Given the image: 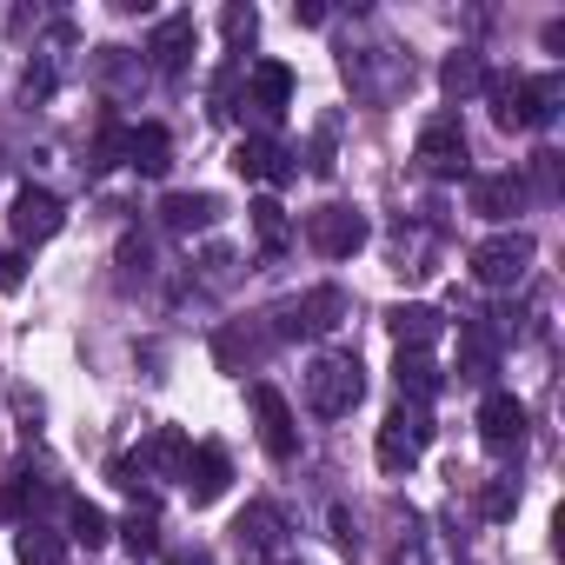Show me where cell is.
I'll use <instances>...</instances> for the list:
<instances>
[{
    "mask_svg": "<svg viewBox=\"0 0 565 565\" xmlns=\"http://www.w3.org/2000/svg\"><path fill=\"white\" fill-rule=\"evenodd\" d=\"M439 87H446L452 100H466L472 87H486V67H479V54H452V61L439 67Z\"/></svg>",
    "mask_w": 565,
    "mask_h": 565,
    "instance_id": "24",
    "label": "cell"
},
{
    "mask_svg": "<svg viewBox=\"0 0 565 565\" xmlns=\"http://www.w3.org/2000/svg\"><path fill=\"white\" fill-rule=\"evenodd\" d=\"M239 81H246V74H239V67H226V74H220V81H213V114H220V120H226V114H233V100H239Z\"/></svg>",
    "mask_w": 565,
    "mask_h": 565,
    "instance_id": "30",
    "label": "cell"
},
{
    "mask_svg": "<svg viewBox=\"0 0 565 565\" xmlns=\"http://www.w3.org/2000/svg\"><path fill=\"white\" fill-rule=\"evenodd\" d=\"M153 539H160L153 519H127V545H134V552H153Z\"/></svg>",
    "mask_w": 565,
    "mask_h": 565,
    "instance_id": "32",
    "label": "cell"
},
{
    "mask_svg": "<svg viewBox=\"0 0 565 565\" xmlns=\"http://www.w3.org/2000/svg\"><path fill=\"white\" fill-rule=\"evenodd\" d=\"M393 380H399V399H413V406H426V399L439 393V366H433L426 353H399Z\"/></svg>",
    "mask_w": 565,
    "mask_h": 565,
    "instance_id": "20",
    "label": "cell"
},
{
    "mask_svg": "<svg viewBox=\"0 0 565 565\" xmlns=\"http://www.w3.org/2000/svg\"><path fill=\"white\" fill-rule=\"evenodd\" d=\"M426 446H433V413H426V406H413V399H399V406L386 413L380 439H373L380 466H386V472H413V466L426 459Z\"/></svg>",
    "mask_w": 565,
    "mask_h": 565,
    "instance_id": "2",
    "label": "cell"
},
{
    "mask_svg": "<svg viewBox=\"0 0 565 565\" xmlns=\"http://www.w3.org/2000/svg\"><path fill=\"white\" fill-rule=\"evenodd\" d=\"M21 287H28V253L0 246V294H21Z\"/></svg>",
    "mask_w": 565,
    "mask_h": 565,
    "instance_id": "28",
    "label": "cell"
},
{
    "mask_svg": "<svg viewBox=\"0 0 565 565\" xmlns=\"http://www.w3.org/2000/svg\"><path fill=\"white\" fill-rule=\"evenodd\" d=\"M307 239H313V253H327V259H353L366 239H373V226H366V213L360 206H320V213H307Z\"/></svg>",
    "mask_w": 565,
    "mask_h": 565,
    "instance_id": "4",
    "label": "cell"
},
{
    "mask_svg": "<svg viewBox=\"0 0 565 565\" xmlns=\"http://www.w3.org/2000/svg\"><path fill=\"white\" fill-rule=\"evenodd\" d=\"M160 220H167V233H206L220 220V193H167Z\"/></svg>",
    "mask_w": 565,
    "mask_h": 565,
    "instance_id": "16",
    "label": "cell"
},
{
    "mask_svg": "<svg viewBox=\"0 0 565 565\" xmlns=\"http://www.w3.org/2000/svg\"><path fill=\"white\" fill-rule=\"evenodd\" d=\"M67 532H74V539H81L87 552H100V545L114 539V519H107L100 505H87V499H74V505H67Z\"/></svg>",
    "mask_w": 565,
    "mask_h": 565,
    "instance_id": "21",
    "label": "cell"
},
{
    "mask_svg": "<svg viewBox=\"0 0 565 565\" xmlns=\"http://www.w3.org/2000/svg\"><path fill=\"white\" fill-rule=\"evenodd\" d=\"M246 87H253V107L266 114V120H279L294 107V67H279V61H259L253 74H246Z\"/></svg>",
    "mask_w": 565,
    "mask_h": 565,
    "instance_id": "14",
    "label": "cell"
},
{
    "mask_svg": "<svg viewBox=\"0 0 565 565\" xmlns=\"http://www.w3.org/2000/svg\"><path fill=\"white\" fill-rule=\"evenodd\" d=\"M565 100V81L558 74H539V81H519V107H525V127H545Z\"/></svg>",
    "mask_w": 565,
    "mask_h": 565,
    "instance_id": "19",
    "label": "cell"
},
{
    "mask_svg": "<svg viewBox=\"0 0 565 565\" xmlns=\"http://www.w3.org/2000/svg\"><path fill=\"white\" fill-rule=\"evenodd\" d=\"M61 558H67L61 532H47V525H28L21 532V565H61Z\"/></svg>",
    "mask_w": 565,
    "mask_h": 565,
    "instance_id": "25",
    "label": "cell"
},
{
    "mask_svg": "<svg viewBox=\"0 0 565 565\" xmlns=\"http://www.w3.org/2000/svg\"><path fill=\"white\" fill-rule=\"evenodd\" d=\"M386 333L399 340V353H426V347L439 340V307H426V300L393 307V313H386Z\"/></svg>",
    "mask_w": 565,
    "mask_h": 565,
    "instance_id": "13",
    "label": "cell"
},
{
    "mask_svg": "<svg viewBox=\"0 0 565 565\" xmlns=\"http://www.w3.org/2000/svg\"><path fill=\"white\" fill-rule=\"evenodd\" d=\"M512 499H519V492H512V486H492V492H486V512H492V519H499V512H512Z\"/></svg>",
    "mask_w": 565,
    "mask_h": 565,
    "instance_id": "33",
    "label": "cell"
},
{
    "mask_svg": "<svg viewBox=\"0 0 565 565\" xmlns=\"http://www.w3.org/2000/svg\"><path fill=\"white\" fill-rule=\"evenodd\" d=\"M233 539H239L246 552H279V545H287V519H279L273 505H246V512L233 519Z\"/></svg>",
    "mask_w": 565,
    "mask_h": 565,
    "instance_id": "18",
    "label": "cell"
},
{
    "mask_svg": "<svg viewBox=\"0 0 565 565\" xmlns=\"http://www.w3.org/2000/svg\"><path fill=\"white\" fill-rule=\"evenodd\" d=\"M294 21H300V28H320V21H327V8H320V0H307V8H294Z\"/></svg>",
    "mask_w": 565,
    "mask_h": 565,
    "instance_id": "34",
    "label": "cell"
},
{
    "mask_svg": "<svg viewBox=\"0 0 565 565\" xmlns=\"http://www.w3.org/2000/svg\"><path fill=\"white\" fill-rule=\"evenodd\" d=\"M246 399H253V419H259V446H266L273 459H294V452H300V426H294V406L279 399L273 386H253Z\"/></svg>",
    "mask_w": 565,
    "mask_h": 565,
    "instance_id": "8",
    "label": "cell"
},
{
    "mask_svg": "<svg viewBox=\"0 0 565 565\" xmlns=\"http://www.w3.org/2000/svg\"><path fill=\"white\" fill-rule=\"evenodd\" d=\"M419 167H426L433 180H466L472 153H466V127H459L452 114H439V120L419 127Z\"/></svg>",
    "mask_w": 565,
    "mask_h": 565,
    "instance_id": "5",
    "label": "cell"
},
{
    "mask_svg": "<svg viewBox=\"0 0 565 565\" xmlns=\"http://www.w3.org/2000/svg\"><path fill=\"white\" fill-rule=\"evenodd\" d=\"M399 558H406V565H452L433 525H413V532H406V545H399Z\"/></svg>",
    "mask_w": 565,
    "mask_h": 565,
    "instance_id": "27",
    "label": "cell"
},
{
    "mask_svg": "<svg viewBox=\"0 0 565 565\" xmlns=\"http://www.w3.org/2000/svg\"><path fill=\"white\" fill-rule=\"evenodd\" d=\"M61 226H67L61 193H47V186H21V193H14V239H21V246H47Z\"/></svg>",
    "mask_w": 565,
    "mask_h": 565,
    "instance_id": "7",
    "label": "cell"
},
{
    "mask_svg": "<svg viewBox=\"0 0 565 565\" xmlns=\"http://www.w3.org/2000/svg\"><path fill=\"white\" fill-rule=\"evenodd\" d=\"M253 34H259V14H253V8H226V41H233V47H246Z\"/></svg>",
    "mask_w": 565,
    "mask_h": 565,
    "instance_id": "29",
    "label": "cell"
},
{
    "mask_svg": "<svg viewBox=\"0 0 565 565\" xmlns=\"http://www.w3.org/2000/svg\"><path fill=\"white\" fill-rule=\"evenodd\" d=\"M173 565H206V558H200V552H193V558H173Z\"/></svg>",
    "mask_w": 565,
    "mask_h": 565,
    "instance_id": "35",
    "label": "cell"
},
{
    "mask_svg": "<svg viewBox=\"0 0 565 565\" xmlns=\"http://www.w3.org/2000/svg\"><path fill=\"white\" fill-rule=\"evenodd\" d=\"M193 41H200L193 14H167V21L153 28V41H147V61H153V74H180V67L193 61Z\"/></svg>",
    "mask_w": 565,
    "mask_h": 565,
    "instance_id": "9",
    "label": "cell"
},
{
    "mask_svg": "<svg viewBox=\"0 0 565 565\" xmlns=\"http://www.w3.org/2000/svg\"><path fill=\"white\" fill-rule=\"evenodd\" d=\"M253 233H259V246H266V253H287V239H294L287 206H279V200H253Z\"/></svg>",
    "mask_w": 565,
    "mask_h": 565,
    "instance_id": "22",
    "label": "cell"
},
{
    "mask_svg": "<svg viewBox=\"0 0 565 565\" xmlns=\"http://www.w3.org/2000/svg\"><path fill=\"white\" fill-rule=\"evenodd\" d=\"M360 399H366L360 360H347V353H320V360L307 366V406H313L320 419H347Z\"/></svg>",
    "mask_w": 565,
    "mask_h": 565,
    "instance_id": "1",
    "label": "cell"
},
{
    "mask_svg": "<svg viewBox=\"0 0 565 565\" xmlns=\"http://www.w3.org/2000/svg\"><path fill=\"white\" fill-rule=\"evenodd\" d=\"M127 167L134 173H147V180H160L167 167H173V140H167V127H127Z\"/></svg>",
    "mask_w": 565,
    "mask_h": 565,
    "instance_id": "15",
    "label": "cell"
},
{
    "mask_svg": "<svg viewBox=\"0 0 565 565\" xmlns=\"http://www.w3.org/2000/svg\"><path fill=\"white\" fill-rule=\"evenodd\" d=\"M233 173L239 180H266V186H287L294 180V160H287V147H279V140H239L233 147Z\"/></svg>",
    "mask_w": 565,
    "mask_h": 565,
    "instance_id": "10",
    "label": "cell"
},
{
    "mask_svg": "<svg viewBox=\"0 0 565 565\" xmlns=\"http://www.w3.org/2000/svg\"><path fill=\"white\" fill-rule=\"evenodd\" d=\"M486 100H492V120L512 134V127H525V107H519V81H505V74H486Z\"/></svg>",
    "mask_w": 565,
    "mask_h": 565,
    "instance_id": "23",
    "label": "cell"
},
{
    "mask_svg": "<svg viewBox=\"0 0 565 565\" xmlns=\"http://www.w3.org/2000/svg\"><path fill=\"white\" fill-rule=\"evenodd\" d=\"M532 233L525 226H505V233H492V239H479L472 246V279L479 287H519V279L532 273Z\"/></svg>",
    "mask_w": 565,
    "mask_h": 565,
    "instance_id": "3",
    "label": "cell"
},
{
    "mask_svg": "<svg viewBox=\"0 0 565 565\" xmlns=\"http://www.w3.org/2000/svg\"><path fill=\"white\" fill-rule=\"evenodd\" d=\"M120 266H127V273H153V246H147V239H127V246H120Z\"/></svg>",
    "mask_w": 565,
    "mask_h": 565,
    "instance_id": "31",
    "label": "cell"
},
{
    "mask_svg": "<svg viewBox=\"0 0 565 565\" xmlns=\"http://www.w3.org/2000/svg\"><path fill=\"white\" fill-rule=\"evenodd\" d=\"M180 479H186L193 505H213V499L226 492V479H233V459H226L220 446H193V452H186V466H180Z\"/></svg>",
    "mask_w": 565,
    "mask_h": 565,
    "instance_id": "11",
    "label": "cell"
},
{
    "mask_svg": "<svg viewBox=\"0 0 565 565\" xmlns=\"http://www.w3.org/2000/svg\"><path fill=\"white\" fill-rule=\"evenodd\" d=\"M525 206V180H512V173H486V180H472V213H486V220H512Z\"/></svg>",
    "mask_w": 565,
    "mask_h": 565,
    "instance_id": "17",
    "label": "cell"
},
{
    "mask_svg": "<svg viewBox=\"0 0 565 565\" xmlns=\"http://www.w3.org/2000/svg\"><path fill=\"white\" fill-rule=\"evenodd\" d=\"M347 320V294L340 287H313V294H300L287 313H279V327H273V340H300V333H333Z\"/></svg>",
    "mask_w": 565,
    "mask_h": 565,
    "instance_id": "6",
    "label": "cell"
},
{
    "mask_svg": "<svg viewBox=\"0 0 565 565\" xmlns=\"http://www.w3.org/2000/svg\"><path fill=\"white\" fill-rule=\"evenodd\" d=\"M492 360H499V353H492V333H486V327H466V360H459V380H486V373H492Z\"/></svg>",
    "mask_w": 565,
    "mask_h": 565,
    "instance_id": "26",
    "label": "cell"
},
{
    "mask_svg": "<svg viewBox=\"0 0 565 565\" xmlns=\"http://www.w3.org/2000/svg\"><path fill=\"white\" fill-rule=\"evenodd\" d=\"M479 439H486L492 452L519 446V439H525V406H519L512 393H486V406H479Z\"/></svg>",
    "mask_w": 565,
    "mask_h": 565,
    "instance_id": "12",
    "label": "cell"
}]
</instances>
